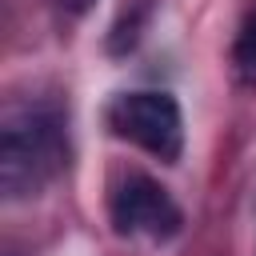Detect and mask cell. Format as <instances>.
Returning <instances> with one entry per match:
<instances>
[{
  "instance_id": "obj_5",
  "label": "cell",
  "mask_w": 256,
  "mask_h": 256,
  "mask_svg": "<svg viewBox=\"0 0 256 256\" xmlns=\"http://www.w3.org/2000/svg\"><path fill=\"white\" fill-rule=\"evenodd\" d=\"M52 4H56L60 12H68V16H84V12H88L96 0H52Z\"/></svg>"
},
{
  "instance_id": "obj_1",
  "label": "cell",
  "mask_w": 256,
  "mask_h": 256,
  "mask_svg": "<svg viewBox=\"0 0 256 256\" xmlns=\"http://www.w3.org/2000/svg\"><path fill=\"white\" fill-rule=\"evenodd\" d=\"M68 160L64 112L52 100H12L0 116V188L20 200L36 196Z\"/></svg>"
},
{
  "instance_id": "obj_4",
  "label": "cell",
  "mask_w": 256,
  "mask_h": 256,
  "mask_svg": "<svg viewBox=\"0 0 256 256\" xmlns=\"http://www.w3.org/2000/svg\"><path fill=\"white\" fill-rule=\"evenodd\" d=\"M236 64L244 72H256V8L244 16L240 36H236Z\"/></svg>"
},
{
  "instance_id": "obj_3",
  "label": "cell",
  "mask_w": 256,
  "mask_h": 256,
  "mask_svg": "<svg viewBox=\"0 0 256 256\" xmlns=\"http://www.w3.org/2000/svg\"><path fill=\"white\" fill-rule=\"evenodd\" d=\"M112 224L120 236L148 232V236L164 240V236L180 232V208L168 196V188H160L144 172H132V176H124V184L112 196Z\"/></svg>"
},
{
  "instance_id": "obj_2",
  "label": "cell",
  "mask_w": 256,
  "mask_h": 256,
  "mask_svg": "<svg viewBox=\"0 0 256 256\" xmlns=\"http://www.w3.org/2000/svg\"><path fill=\"white\" fill-rule=\"evenodd\" d=\"M108 124L116 136L140 144L160 160H176L184 148V116L168 92H128L108 108Z\"/></svg>"
}]
</instances>
